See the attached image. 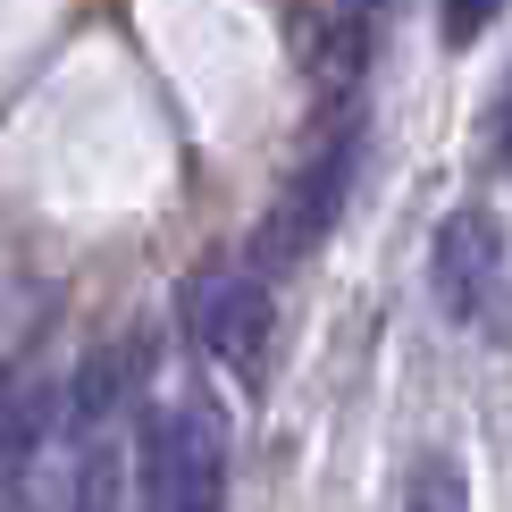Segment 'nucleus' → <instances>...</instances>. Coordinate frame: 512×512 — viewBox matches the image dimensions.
<instances>
[{"label": "nucleus", "instance_id": "6", "mask_svg": "<svg viewBox=\"0 0 512 512\" xmlns=\"http://www.w3.org/2000/svg\"><path fill=\"white\" fill-rule=\"evenodd\" d=\"M68 512H118V454H110V437H84L76 479H68Z\"/></svg>", "mask_w": 512, "mask_h": 512}, {"label": "nucleus", "instance_id": "10", "mask_svg": "<svg viewBox=\"0 0 512 512\" xmlns=\"http://www.w3.org/2000/svg\"><path fill=\"white\" fill-rule=\"evenodd\" d=\"M0 512H34V504H26V496H9V504H0Z\"/></svg>", "mask_w": 512, "mask_h": 512}, {"label": "nucleus", "instance_id": "9", "mask_svg": "<svg viewBox=\"0 0 512 512\" xmlns=\"http://www.w3.org/2000/svg\"><path fill=\"white\" fill-rule=\"evenodd\" d=\"M496 152L512 160V84H504V110H496Z\"/></svg>", "mask_w": 512, "mask_h": 512}, {"label": "nucleus", "instance_id": "3", "mask_svg": "<svg viewBox=\"0 0 512 512\" xmlns=\"http://www.w3.org/2000/svg\"><path fill=\"white\" fill-rule=\"evenodd\" d=\"M185 336H194L202 361L252 378L269 353V286L261 269H210L194 294H185Z\"/></svg>", "mask_w": 512, "mask_h": 512}, {"label": "nucleus", "instance_id": "1", "mask_svg": "<svg viewBox=\"0 0 512 512\" xmlns=\"http://www.w3.org/2000/svg\"><path fill=\"white\" fill-rule=\"evenodd\" d=\"M227 504V429L210 403H168L143 420V512H219Z\"/></svg>", "mask_w": 512, "mask_h": 512}, {"label": "nucleus", "instance_id": "8", "mask_svg": "<svg viewBox=\"0 0 512 512\" xmlns=\"http://www.w3.org/2000/svg\"><path fill=\"white\" fill-rule=\"evenodd\" d=\"M496 9H504V0H437V26H445V42L462 51V42H479L487 26H496Z\"/></svg>", "mask_w": 512, "mask_h": 512}, {"label": "nucleus", "instance_id": "7", "mask_svg": "<svg viewBox=\"0 0 512 512\" xmlns=\"http://www.w3.org/2000/svg\"><path fill=\"white\" fill-rule=\"evenodd\" d=\"M118 395H126V353H93L76 378V429H101Z\"/></svg>", "mask_w": 512, "mask_h": 512}, {"label": "nucleus", "instance_id": "2", "mask_svg": "<svg viewBox=\"0 0 512 512\" xmlns=\"http://www.w3.org/2000/svg\"><path fill=\"white\" fill-rule=\"evenodd\" d=\"M353 177H361V118H345L328 143H319V160L294 177V194L269 210V227H261V277L269 269H286V261H303V252L336 227V210H345L353 194Z\"/></svg>", "mask_w": 512, "mask_h": 512}, {"label": "nucleus", "instance_id": "5", "mask_svg": "<svg viewBox=\"0 0 512 512\" xmlns=\"http://www.w3.org/2000/svg\"><path fill=\"white\" fill-rule=\"evenodd\" d=\"M403 512H471L462 462H454V454H420L412 479H403Z\"/></svg>", "mask_w": 512, "mask_h": 512}, {"label": "nucleus", "instance_id": "4", "mask_svg": "<svg viewBox=\"0 0 512 512\" xmlns=\"http://www.w3.org/2000/svg\"><path fill=\"white\" fill-rule=\"evenodd\" d=\"M496 286H504V236H496V219H487V210H454V219L437 227V244H429V294H437V311L462 319V328H479L487 303H496Z\"/></svg>", "mask_w": 512, "mask_h": 512}]
</instances>
